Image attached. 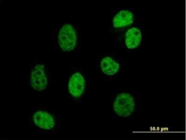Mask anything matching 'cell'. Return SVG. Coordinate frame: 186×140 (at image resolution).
I'll return each mask as SVG.
<instances>
[{
    "label": "cell",
    "mask_w": 186,
    "mask_h": 140,
    "mask_svg": "<svg viewBox=\"0 0 186 140\" xmlns=\"http://www.w3.org/2000/svg\"><path fill=\"white\" fill-rule=\"evenodd\" d=\"M100 66L102 72L109 75H112L116 74L120 68L119 64L112 58L108 57L102 59Z\"/></svg>",
    "instance_id": "cell-8"
},
{
    "label": "cell",
    "mask_w": 186,
    "mask_h": 140,
    "mask_svg": "<svg viewBox=\"0 0 186 140\" xmlns=\"http://www.w3.org/2000/svg\"><path fill=\"white\" fill-rule=\"evenodd\" d=\"M135 106L134 99L129 94L123 93L118 95L114 104L115 112L119 116L126 117L133 112Z\"/></svg>",
    "instance_id": "cell-1"
},
{
    "label": "cell",
    "mask_w": 186,
    "mask_h": 140,
    "mask_svg": "<svg viewBox=\"0 0 186 140\" xmlns=\"http://www.w3.org/2000/svg\"><path fill=\"white\" fill-rule=\"evenodd\" d=\"M142 39L140 31L136 28L129 29L125 34V43L129 49L136 48L140 44Z\"/></svg>",
    "instance_id": "cell-6"
},
{
    "label": "cell",
    "mask_w": 186,
    "mask_h": 140,
    "mask_svg": "<svg viewBox=\"0 0 186 140\" xmlns=\"http://www.w3.org/2000/svg\"><path fill=\"white\" fill-rule=\"evenodd\" d=\"M31 85L37 91L44 90L47 84V80L44 72V66L38 64L32 70L31 75Z\"/></svg>",
    "instance_id": "cell-3"
},
{
    "label": "cell",
    "mask_w": 186,
    "mask_h": 140,
    "mask_svg": "<svg viewBox=\"0 0 186 140\" xmlns=\"http://www.w3.org/2000/svg\"><path fill=\"white\" fill-rule=\"evenodd\" d=\"M85 88V80L80 73L73 74L70 79L68 88L70 94L73 96L79 97L82 94Z\"/></svg>",
    "instance_id": "cell-4"
},
{
    "label": "cell",
    "mask_w": 186,
    "mask_h": 140,
    "mask_svg": "<svg viewBox=\"0 0 186 140\" xmlns=\"http://www.w3.org/2000/svg\"><path fill=\"white\" fill-rule=\"evenodd\" d=\"M33 119L35 123L39 127L49 129L55 125L53 118L49 113L41 111H38L34 114Z\"/></svg>",
    "instance_id": "cell-5"
},
{
    "label": "cell",
    "mask_w": 186,
    "mask_h": 140,
    "mask_svg": "<svg viewBox=\"0 0 186 140\" xmlns=\"http://www.w3.org/2000/svg\"><path fill=\"white\" fill-rule=\"evenodd\" d=\"M58 39L60 47L63 50H72L77 41L76 33L72 26L68 24L64 25L59 31Z\"/></svg>",
    "instance_id": "cell-2"
},
{
    "label": "cell",
    "mask_w": 186,
    "mask_h": 140,
    "mask_svg": "<svg viewBox=\"0 0 186 140\" xmlns=\"http://www.w3.org/2000/svg\"><path fill=\"white\" fill-rule=\"evenodd\" d=\"M133 15L127 10H122L114 16L113 24L116 27H120L129 25L132 23Z\"/></svg>",
    "instance_id": "cell-7"
}]
</instances>
